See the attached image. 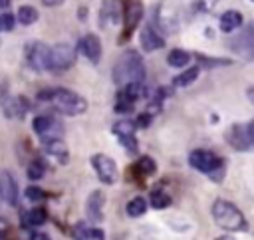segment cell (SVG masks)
<instances>
[{
  "mask_svg": "<svg viewBox=\"0 0 254 240\" xmlns=\"http://www.w3.org/2000/svg\"><path fill=\"white\" fill-rule=\"evenodd\" d=\"M125 212H127V216H131V218L143 216V214L147 212V200H145V196H135V198H131V200L125 204Z\"/></svg>",
  "mask_w": 254,
  "mask_h": 240,
  "instance_id": "obj_21",
  "label": "cell"
},
{
  "mask_svg": "<svg viewBox=\"0 0 254 240\" xmlns=\"http://www.w3.org/2000/svg\"><path fill=\"white\" fill-rule=\"evenodd\" d=\"M149 121H151V115L149 113H141V117H139V125H149Z\"/></svg>",
  "mask_w": 254,
  "mask_h": 240,
  "instance_id": "obj_34",
  "label": "cell"
},
{
  "mask_svg": "<svg viewBox=\"0 0 254 240\" xmlns=\"http://www.w3.org/2000/svg\"><path fill=\"white\" fill-rule=\"evenodd\" d=\"M216 240H222V238H216Z\"/></svg>",
  "mask_w": 254,
  "mask_h": 240,
  "instance_id": "obj_40",
  "label": "cell"
},
{
  "mask_svg": "<svg viewBox=\"0 0 254 240\" xmlns=\"http://www.w3.org/2000/svg\"><path fill=\"white\" fill-rule=\"evenodd\" d=\"M242 26V14L240 12H236V10H228V12H224L222 16H220V30L222 32H234L236 28H240Z\"/></svg>",
  "mask_w": 254,
  "mask_h": 240,
  "instance_id": "obj_19",
  "label": "cell"
},
{
  "mask_svg": "<svg viewBox=\"0 0 254 240\" xmlns=\"http://www.w3.org/2000/svg\"><path fill=\"white\" fill-rule=\"evenodd\" d=\"M198 73H200V65H192V67H187L183 73H179L175 79H173V83L177 85V87H187V85H190L196 77H198Z\"/></svg>",
  "mask_w": 254,
  "mask_h": 240,
  "instance_id": "obj_22",
  "label": "cell"
},
{
  "mask_svg": "<svg viewBox=\"0 0 254 240\" xmlns=\"http://www.w3.org/2000/svg\"><path fill=\"white\" fill-rule=\"evenodd\" d=\"M135 129H137V125H135L133 121L121 119V121L113 123V129H111V131H113L117 137H131V135H135Z\"/></svg>",
  "mask_w": 254,
  "mask_h": 240,
  "instance_id": "obj_25",
  "label": "cell"
},
{
  "mask_svg": "<svg viewBox=\"0 0 254 240\" xmlns=\"http://www.w3.org/2000/svg\"><path fill=\"white\" fill-rule=\"evenodd\" d=\"M32 129L36 131V135H38L42 141L60 139V135H62V125H60V121H56L52 115H38V117H34Z\"/></svg>",
  "mask_w": 254,
  "mask_h": 240,
  "instance_id": "obj_8",
  "label": "cell"
},
{
  "mask_svg": "<svg viewBox=\"0 0 254 240\" xmlns=\"http://www.w3.org/2000/svg\"><path fill=\"white\" fill-rule=\"evenodd\" d=\"M30 240H50V236L44 234V232H34V234L30 236Z\"/></svg>",
  "mask_w": 254,
  "mask_h": 240,
  "instance_id": "obj_33",
  "label": "cell"
},
{
  "mask_svg": "<svg viewBox=\"0 0 254 240\" xmlns=\"http://www.w3.org/2000/svg\"><path fill=\"white\" fill-rule=\"evenodd\" d=\"M12 0H0V8H8Z\"/></svg>",
  "mask_w": 254,
  "mask_h": 240,
  "instance_id": "obj_37",
  "label": "cell"
},
{
  "mask_svg": "<svg viewBox=\"0 0 254 240\" xmlns=\"http://www.w3.org/2000/svg\"><path fill=\"white\" fill-rule=\"evenodd\" d=\"M77 52L83 58H87L91 63H97L101 60V42H99V38L95 34L81 36L79 42H77Z\"/></svg>",
  "mask_w": 254,
  "mask_h": 240,
  "instance_id": "obj_10",
  "label": "cell"
},
{
  "mask_svg": "<svg viewBox=\"0 0 254 240\" xmlns=\"http://www.w3.org/2000/svg\"><path fill=\"white\" fill-rule=\"evenodd\" d=\"M163 46H165V40H163V36H161L155 28L145 26V28L141 30V48H143L145 52H155V50H159V48H163Z\"/></svg>",
  "mask_w": 254,
  "mask_h": 240,
  "instance_id": "obj_17",
  "label": "cell"
},
{
  "mask_svg": "<svg viewBox=\"0 0 254 240\" xmlns=\"http://www.w3.org/2000/svg\"><path fill=\"white\" fill-rule=\"evenodd\" d=\"M212 218L214 222L222 228V230H228V232H240V230H246V218L244 214L238 210L236 204H232L230 200H224V198H218L212 202Z\"/></svg>",
  "mask_w": 254,
  "mask_h": 240,
  "instance_id": "obj_3",
  "label": "cell"
},
{
  "mask_svg": "<svg viewBox=\"0 0 254 240\" xmlns=\"http://www.w3.org/2000/svg\"><path fill=\"white\" fill-rule=\"evenodd\" d=\"M48 52H50V46H46L44 42H34L28 46V63L32 69L36 71H46V65H48Z\"/></svg>",
  "mask_w": 254,
  "mask_h": 240,
  "instance_id": "obj_11",
  "label": "cell"
},
{
  "mask_svg": "<svg viewBox=\"0 0 254 240\" xmlns=\"http://www.w3.org/2000/svg\"><path fill=\"white\" fill-rule=\"evenodd\" d=\"M16 18H18V22L22 26H30V24H34L38 20V10L34 6H20Z\"/></svg>",
  "mask_w": 254,
  "mask_h": 240,
  "instance_id": "obj_24",
  "label": "cell"
},
{
  "mask_svg": "<svg viewBox=\"0 0 254 240\" xmlns=\"http://www.w3.org/2000/svg\"><path fill=\"white\" fill-rule=\"evenodd\" d=\"M119 141H121V145L133 155V153H137V139H135V135H131V137H119Z\"/></svg>",
  "mask_w": 254,
  "mask_h": 240,
  "instance_id": "obj_31",
  "label": "cell"
},
{
  "mask_svg": "<svg viewBox=\"0 0 254 240\" xmlns=\"http://www.w3.org/2000/svg\"><path fill=\"white\" fill-rule=\"evenodd\" d=\"M73 240H105V232L101 228L89 226L85 222H77L71 230Z\"/></svg>",
  "mask_w": 254,
  "mask_h": 240,
  "instance_id": "obj_18",
  "label": "cell"
},
{
  "mask_svg": "<svg viewBox=\"0 0 254 240\" xmlns=\"http://www.w3.org/2000/svg\"><path fill=\"white\" fill-rule=\"evenodd\" d=\"M73 63H75V50L69 44H56L48 52L46 71L62 73V71H67Z\"/></svg>",
  "mask_w": 254,
  "mask_h": 240,
  "instance_id": "obj_5",
  "label": "cell"
},
{
  "mask_svg": "<svg viewBox=\"0 0 254 240\" xmlns=\"http://www.w3.org/2000/svg\"><path fill=\"white\" fill-rule=\"evenodd\" d=\"M0 200L6 202L8 206L18 204V184H16L10 171L0 173Z\"/></svg>",
  "mask_w": 254,
  "mask_h": 240,
  "instance_id": "obj_12",
  "label": "cell"
},
{
  "mask_svg": "<svg viewBox=\"0 0 254 240\" xmlns=\"http://www.w3.org/2000/svg\"><path fill=\"white\" fill-rule=\"evenodd\" d=\"M145 63L139 52L127 50L119 56V60L113 65V81L123 87L127 83H145Z\"/></svg>",
  "mask_w": 254,
  "mask_h": 240,
  "instance_id": "obj_1",
  "label": "cell"
},
{
  "mask_svg": "<svg viewBox=\"0 0 254 240\" xmlns=\"http://www.w3.org/2000/svg\"><path fill=\"white\" fill-rule=\"evenodd\" d=\"M44 151H46V155H50L52 159H56L62 165H65L67 159H69L67 145L62 139H48V141H44Z\"/></svg>",
  "mask_w": 254,
  "mask_h": 240,
  "instance_id": "obj_16",
  "label": "cell"
},
{
  "mask_svg": "<svg viewBox=\"0 0 254 240\" xmlns=\"http://www.w3.org/2000/svg\"><path fill=\"white\" fill-rule=\"evenodd\" d=\"M99 22L103 28L115 26L121 22V8H119V0H105L101 10H99Z\"/></svg>",
  "mask_w": 254,
  "mask_h": 240,
  "instance_id": "obj_15",
  "label": "cell"
},
{
  "mask_svg": "<svg viewBox=\"0 0 254 240\" xmlns=\"http://www.w3.org/2000/svg\"><path fill=\"white\" fill-rule=\"evenodd\" d=\"M44 2V6H60L64 0H42Z\"/></svg>",
  "mask_w": 254,
  "mask_h": 240,
  "instance_id": "obj_35",
  "label": "cell"
},
{
  "mask_svg": "<svg viewBox=\"0 0 254 240\" xmlns=\"http://www.w3.org/2000/svg\"><path fill=\"white\" fill-rule=\"evenodd\" d=\"M46 220H48V212H46V208H42V206L32 208V210H28V212L22 216V224H24L26 228H30V226H40V224H44Z\"/></svg>",
  "mask_w": 254,
  "mask_h": 240,
  "instance_id": "obj_20",
  "label": "cell"
},
{
  "mask_svg": "<svg viewBox=\"0 0 254 240\" xmlns=\"http://www.w3.org/2000/svg\"><path fill=\"white\" fill-rule=\"evenodd\" d=\"M38 99L48 101L58 113H62V115H69V117L81 115V113L87 109V101H85V97H81L79 93H75V91H71V89H64V87L48 89V91H40V93H38Z\"/></svg>",
  "mask_w": 254,
  "mask_h": 240,
  "instance_id": "obj_2",
  "label": "cell"
},
{
  "mask_svg": "<svg viewBox=\"0 0 254 240\" xmlns=\"http://www.w3.org/2000/svg\"><path fill=\"white\" fill-rule=\"evenodd\" d=\"M196 58H198V61H202L206 65H226V63H230V60H210V58H202V56H196Z\"/></svg>",
  "mask_w": 254,
  "mask_h": 240,
  "instance_id": "obj_32",
  "label": "cell"
},
{
  "mask_svg": "<svg viewBox=\"0 0 254 240\" xmlns=\"http://www.w3.org/2000/svg\"><path fill=\"white\" fill-rule=\"evenodd\" d=\"M14 24H16V20L12 14H8V12L0 14V32H10L14 28Z\"/></svg>",
  "mask_w": 254,
  "mask_h": 240,
  "instance_id": "obj_30",
  "label": "cell"
},
{
  "mask_svg": "<svg viewBox=\"0 0 254 240\" xmlns=\"http://www.w3.org/2000/svg\"><path fill=\"white\" fill-rule=\"evenodd\" d=\"M226 139L234 149L250 151L252 145H254V125H252V121H246V123H240V125H232L228 135H226Z\"/></svg>",
  "mask_w": 254,
  "mask_h": 240,
  "instance_id": "obj_6",
  "label": "cell"
},
{
  "mask_svg": "<svg viewBox=\"0 0 254 240\" xmlns=\"http://www.w3.org/2000/svg\"><path fill=\"white\" fill-rule=\"evenodd\" d=\"M0 240H2V238H0Z\"/></svg>",
  "mask_w": 254,
  "mask_h": 240,
  "instance_id": "obj_41",
  "label": "cell"
},
{
  "mask_svg": "<svg viewBox=\"0 0 254 240\" xmlns=\"http://www.w3.org/2000/svg\"><path fill=\"white\" fill-rule=\"evenodd\" d=\"M77 14H79V18H85V8H79V12H77Z\"/></svg>",
  "mask_w": 254,
  "mask_h": 240,
  "instance_id": "obj_38",
  "label": "cell"
},
{
  "mask_svg": "<svg viewBox=\"0 0 254 240\" xmlns=\"http://www.w3.org/2000/svg\"><path fill=\"white\" fill-rule=\"evenodd\" d=\"M141 18H143V4H141L139 0L127 2V6H125V16H123V32H121V38H119L121 44H123L127 38H131L133 30H135L137 24L141 22Z\"/></svg>",
  "mask_w": 254,
  "mask_h": 240,
  "instance_id": "obj_9",
  "label": "cell"
},
{
  "mask_svg": "<svg viewBox=\"0 0 254 240\" xmlns=\"http://www.w3.org/2000/svg\"><path fill=\"white\" fill-rule=\"evenodd\" d=\"M189 61H190V54L185 52V50H173L167 56V63L171 67H185Z\"/></svg>",
  "mask_w": 254,
  "mask_h": 240,
  "instance_id": "obj_23",
  "label": "cell"
},
{
  "mask_svg": "<svg viewBox=\"0 0 254 240\" xmlns=\"http://www.w3.org/2000/svg\"><path fill=\"white\" fill-rule=\"evenodd\" d=\"M135 171H137V175H141V177H149V175H153L155 171H157V165H155V161L151 159V157H141L137 163H135Z\"/></svg>",
  "mask_w": 254,
  "mask_h": 240,
  "instance_id": "obj_26",
  "label": "cell"
},
{
  "mask_svg": "<svg viewBox=\"0 0 254 240\" xmlns=\"http://www.w3.org/2000/svg\"><path fill=\"white\" fill-rule=\"evenodd\" d=\"M46 190H42V188H38V186H28L26 188V198L30 200V202H42V200H46Z\"/></svg>",
  "mask_w": 254,
  "mask_h": 240,
  "instance_id": "obj_29",
  "label": "cell"
},
{
  "mask_svg": "<svg viewBox=\"0 0 254 240\" xmlns=\"http://www.w3.org/2000/svg\"><path fill=\"white\" fill-rule=\"evenodd\" d=\"M28 179H32V180H40L42 177H44V173H46V165L38 159V161H32L30 165H28Z\"/></svg>",
  "mask_w": 254,
  "mask_h": 240,
  "instance_id": "obj_28",
  "label": "cell"
},
{
  "mask_svg": "<svg viewBox=\"0 0 254 240\" xmlns=\"http://www.w3.org/2000/svg\"><path fill=\"white\" fill-rule=\"evenodd\" d=\"M91 167H93V171L97 173V179L103 184H113L117 180V165L111 157H107L103 153H97V155L91 157Z\"/></svg>",
  "mask_w": 254,
  "mask_h": 240,
  "instance_id": "obj_7",
  "label": "cell"
},
{
  "mask_svg": "<svg viewBox=\"0 0 254 240\" xmlns=\"http://www.w3.org/2000/svg\"><path fill=\"white\" fill-rule=\"evenodd\" d=\"M222 240H234L232 236H222Z\"/></svg>",
  "mask_w": 254,
  "mask_h": 240,
  "instance_id": "obj_39",
  "label": "cell"
},
{
  "mask_svg": "<svg viewBox=\"0 0 254 240\" xmlns=\"http://www.w3.org/2000/svg\"><path fill=\"white\" fill-rule=\"evenodd\" d=\"M6 230H8V222H6L4 218H0V236H2Z\"/></svg>",
  "mask_w": 254,
  "mask_h": 240,
  "instance_id": "obj_36",
  "label": "cell"
},
{
  "mask_svg": "<svg viewBox=\"0 0 254 240\" xmlns=\"http://www.w3.org/2000/svg\"><path fill=\"white\" fill-rule=\"evenodd\" d=\"M169 204H171V196L167 192H163V190H153L151 192V206L153 208L161 210V208H167Z\"/></svg>",
  "mask_w": 254,
  "mask_h": 240,
  "instance_id": "obj_27",
  "label": "cell"
},
{
  "mask_svg": "<svg viewBox=\"0 0 254 240\" xmlns=\"http://www.w3.org/2000/svg\"><path fill=\"white\" fill-rule=\"evenodd\" d=\"M103 204H105V192L101 190H93L89 196H87V202H85V212H87V218L91 222H101L103 220Z\"/></svg>",
  "mask_w": 254,
  "mask_h": 240,
  "instance_id": "obj_14",
  "label": "cell"
},
{
  "mask_svg": "<svg viewBox=\"0 0 254 240\" xmlns=\"http://www.w3.org/2000/svg\"><path fill=\"white\" fill-rule=\"evenodd\" d=\"M189 165L204 175H208L214 182H220L226 175V165L224 161L212 153V151H206V149H194L189 153Z\"/></svg>",
  "mask_w": 254,
  "mask_h": 240,
  "instance_id": "obj_4",
  "label": "cell"
},
{
  "mask_svg": "<svg viewBox=\"0 0 254 240\" xmlns=\"http://www.w3.org/2000/svg\"><path fill=\"white\" fill-rule=\"evenodd\" d=\"M0 105L8 117H18V119H22L30 109V103L24 95H18V97L4 95V97H0Z\"/></svg>",
  "mask_w": 254,
  "mask_h": 240,
  "instance_id": "obj_13",
  "label": "cell"
}]
</instances>
